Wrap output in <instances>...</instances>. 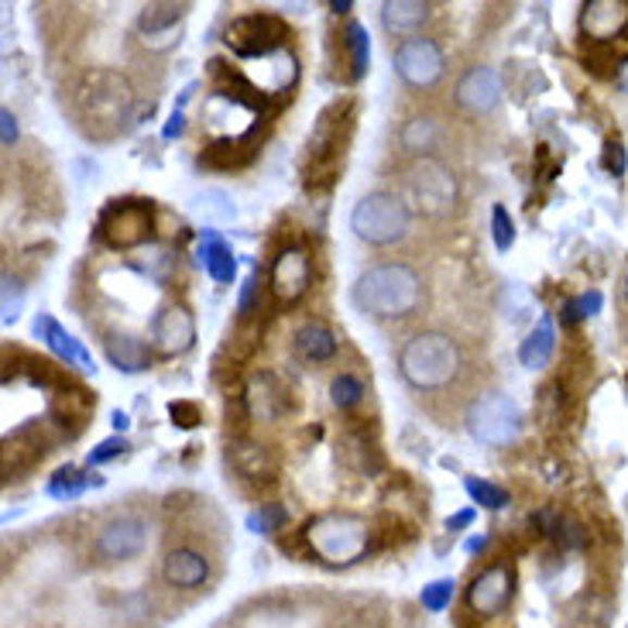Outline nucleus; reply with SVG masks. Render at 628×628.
<instances>
[{"instance_id":"obj_10","label":"nucleus","mask_w":628,"mask_h":628,"mask_svg":"<svg viewBox=\"0 0 628 628\" xmlns=\"http://www.w3.org/2000/svg\"><path fill=\"white\" fill-rule=\"evenodd\" d=\"M289 28L275 14H244L227 28V46L241 59H262L286 46Z\"/></svg>"},{"instance_id":"obj_18","label":"nucleus","mask_w":628,"mask_h":628,"mask_svg":"<svg viewBox=\"0 0 628 628\" xmlns=\"http://www.w3.org/2000/svg\"><path fill=\"white\" fill-rule=\"evenodd\" d=\"M292 392L286 385H281V378L278 375H272V372H262V375H254L251 381H248V409H251V416L254 419H262V423H272V419H278V416H286L289 409H292V399H289Z\"/></svg>"},{"instance_id":"obj_36","label":"nucleus","mask_w":628,"mask_h":628,"mask_svg":"<svg viewBox=\"0 0 628 628\" xmlns=\"http://www.w3.org/2000/svg\"><path fill=\"white\" fill-rule=\"evenodd\" d=\"M604 306V296L598 289H588V292H580L574 299H567V306H563V319L567 323H577V319H591L598 316Z\"/></svg>"},{"instance_id":"obj_40","label":"nucleus","mask_w":628,"mask_h":628,"mask_svg":"<svg viewBox=\"0 0 628 628\" xmlns=\"http://www.w3.org/2000/svg\"><path fill=\"white\" fill-rule=\"evenodd\" d=\"M21 306H25V292H21V281L14 275H4V296H0V313H4V323H11L21 316Z\"/></svg>"},{"instance_id":"obj_32","label":"nucleus","mask_w":628,"mask_h":628,"mask_svg":"<svg viewBox=\"0 0 628 628\" xmlns=\"http://www.w3.org/2000/svg\"><path fill=\"white\" fill-rule=\"evenodd\" d=\"M343 49L351 55V79H361L367 73V62H372V41H367V32L357 21H351L343 28Z\"/></svg>"},{"instance_id":"obj_6","label":"nucleus","mask_w":628,"mask_h":628,"mask_svg":"<svg viewBox=\"0 0 628 628\" xmlns=\"http://www.w3.org/2000/svg\"><path fill=\"white\" fill-rule=\"evenodd\" d=\"M409 227H413V210L402 203L399 192H385V189L367 192L351 210V230L364 244H375V248L399 244L405 241Z\"/></svg>"},{"instance_id":"obj_43","label":"nucleus","mask_w":628,"mask_h":628,"mask_svg":"<svg viewBox=\"0 0 628 628\" xmlns=\"http://www.w3.org/2000/svg\"><path fill=\"white\" fill-rule=\"evenodd\" d=\"M254 299H258V275H248V278H244V289H241V302H237L241 316L258 313V310H254Z\"/></svg>"},{"instance_id":"obj_15","label":"nucleus","mask_w":628,"mask_h":628,"mask_svg":"<svg viewBox=\"0 0 628 628\" xmlns=\"http://www.w3.org/2000/svg\"><path fill=\"white\" fill-rule=\"evenodd\" d=\"M310 281H313V262H310V251L306 248H281L275 265H272V292L278 302H299L302 296L310 292Z\"/></svg>"},{"instance_id":"obj_14","label":"nucleus","mask_w":628,"mask_h":628,"mask_svg":"<svg viewBox=\"0 0 628 628\" xmlns=\"http://www.w3.org/2000/svg\"><path fill=\"white\" fill-rule=\"evenodd\" d=\"M151 343L155 351H162L165 357L186 354L192 343H197V319L179 302H168L155 316H151Z\"/></svg>"},{"instance_id":"obj_30","label":"nucleus","mask_w":628,"mask_h":628,"mask_svg":"<svg viewBox=\"0 0 628 628\" xmlns=\"http://www.w3.org/2000/svg\"><path fill=\"white\" fill-rule=\"evenodd\" d=\"M103 478L93 470H76V467H62L55 478L49 481V494L59 498V502H73V498H79L83 491L90 488H100Z\"/></svg>"},{"instance_id":"obj_23","label":"nucleus","mask_w":628,"mask_h":628,"mask_svg":"<svg viewBox=\"0 0 628 628\" xmlns=\"http://www.w3.org/2000/svg\"><path fill=\"white\" fill-rule=\"evenodd\" d=\"M230 464L234 470L241 474L248 481H258V485H272L275 474H278V461L272 457V450L254 443V440H237L230 443Z\"/></svg>"},{"instance_id":"obj_41","label":"nucleus","mask_w":628,"mask_h":628,"mask_svg":"<svg viewBox=\"0 0 628 628\" xmlns=\"http://www.w3.org/2000/svg\"><path fill=\"white\" fill-rule=\"evenodd\" d=\"M124 450H127V440L111 437V440H103V443H97V447L90 450V457H86V464L97 467V464H106V461H117Z\"/></svg>"},{"instance_id":"obj_52","label":"nucleus","mask_w":628,"mask_h":628,"mask_svg":"<svg viewBox=\"0 0 628 628\" xmlns=\"http://www.w3.org/2000/svg\"><path fill=\"white\" fill-rule=\"evenodd\" d=\"M621 296H625V306H628V272H625V281H621Z\"/></svg>"},{"instance_id":"obj_9","label":"nucleus","mask_w":628,"mask_h":628,"mask_svg":"<svg viewBox=\"0 0 628 628\" xmlns=\"http://www.w3.org/2000/svg\"><path fill=\"white\" fill-rule=\"evenodd\" d=\"M392 66L405 86H413V90H429V86H437L443 79L447 59H443V49L437 46V41L426 38V35H416L395 49Z\"/></svg>"},{"instance_id":"obj_24","label":"nucleus","mask_w":628,"mask_h":628,"mask_svg":"<svg viewBox=\"0 0 628 628\" xmlns=\"http://www.w3.org/2000/svg\"><path fill=\"white\" fill-rule=\"evenodd\" d=\"M103 354L124 375H141L151 364V348L141 337H131V334H111L103 340Z\"/></svg>"},{"instance_id":"obj_12","label":"nucleus","mask_w":628,"mask_h":628,"mask_svg":"<svg viewBox=\"0 0 628 628\" xmlns=\"http://www.w3.org/2000/svg\"><path fill=\"white\" fill-rule=\"evenodd\" d=\"M148 547V526L135 515H117L111 523H103L93 539V556L100 563H124L135 560Z\"/></svg>"},{"instance_id":"obj_17","label":"nucleus","mask_w":628,"mask_h":628,"mask_svg":"<svg viewBox=\"0 0 628 628\" xmlns=\"http://www.w3.org/2000/svg\"><path fill=\"white\" fill-rule=\"evenodd\" d=\"M580 32L588 41H615L628 32V0H588L580 8Z\"/></svg>"},{"instance_id":"obj_31","label":"nucleus","mask_w":628,"mask_h":628,"mask_svg":"<svg viewBox=\"0 0 628 628\" xmlns=\"http://www.w3.org/2000/svg\"><path fill=\"white\" fill-rule=\"evenodd\" d=\"M254 155V148H248V141L241 138H224L203 151V162L213 168H241L248 159Z\"/></svg>"},{"instance_id":"obj_1","label":"nucleus","mask_w":628,"mask_h":628,"mask_svg":"<svg viewBox=\"0 0 628 628\" xmlns=\"http://www.w3.org/2000/svg\"><path fill=\"white\" fill-rule=\"evenodd\" d=\"M357 310L372 319H405L423 302V278L402 262H385L367 268L354 286Z\"/></svg>"},{"instance_id":"obj_2","label":"nucleus","mask_w":628,"mask_h":628,"mask_svg":"<svg viewBox=\"0 0 628 628\" xmlns=\"http://www.w3.org/2000/svg\"><path fill=\"white\" fill-rule=\"evenodd\" d=\"M135 111V86L117 70H93L76 86V114L86 131L97 138H114Z\"/></svg>"},{"instance_id":"obj_42","label":"nucleus","mask_w":628,"mask_h":628,"mask_svg":"<svg viewBox=\"0 0 628 628\" xmlns=\"http://www.w3.org/2000/svg\"><path fill=\"white\" fill-rule=\"evenodd\" d=\"M168 416L176 419L183 429H192V426L200 423V409L192 405V402H172V405H168Z\"/></svg>"},{"instance_id":"obj_7","label":"nucleus","mask_w":628,"mask_h":628,"mask_svg":"<svg viewBox=\"0 0 628 628\" xmlns=\"http://www.w3.org/2000/svg\"><path fill=\"white\" fill-rule=\"evenodd\" d=\"M523 405L505 392H485L478 395L464 413V426L470 432V440H478L485 447H508L523 432Z\"/></svg>"},{"instance_id":"obj_11","label":"nucleus","mask_w":628,"mask_h":628,"mask_svg":"<svg viewBox=\"0 0 628 628\" xmlns=\"http://www.w3.org/2000/svg\"><path fill=\"white\" fill-rule=\"evenodd\" d=\"M343 131H348V121H343L340 103H337L319 117L316 131L310 138V183L313 186L334 179V172L343 159V138H348Z\"/></svg>"},{"instance_id":"obj_5","label":"nucleus","mask_w":628,"mask_h":628,"mask_svg":"<svg viewBox=\"0 0 628 628\" xmlns=\"http://www.w3.org/2000/svg\"><path fill=\"white\" fill-rule=\"evenodd\" d=\"M399 197L413 213L429 216V221H440V216H447L453 206H457L461 186H457V176H453L450 165L426 155V159H416L402 172Z\"/></svg>"},{"instance_id":"obj_44","label":"nucleus","mask_w":628,"mask_h":628,"mask_svg":"<svg viewBox=\"0 0 628 628\" xmlns=\"http://www.w3.org/2000/svg\"><path fill=\"white\" fill-rule=\"evenodd\" d=\"M604 165H608L612 176H621V172H625V148L618 141H608V151H604Z\"/></svg>"},{"instance_id":"obj_28","label":"nucleus","mask_w":628,"mask_h":628,"mask_svg":"<svg viewBox=\"0 0 628 628\" xmlns=\"http://www.w3.org/2000/svg\"><path fill=\"white\" fill-rule=\"evenodd\" d=\"M399 141L405 151H413V155L426 159L432 148H437L440 141V124L432 121L429 114H416V117H409L402 124V131H399Z\"/></svg>"},{"instance_id":"obj_16","label":"nucleus","mask_w":628,"mask_h":628,"mask_svg":"<svg viewBox=\"0 0 628 628\" xmlns=\"http://www.w3.org/2000/svg\"><path fill=\"white\" fill-rule=\"evenodd\" d=\"M498 100H502V79H498V73L491 66H470L457 79V86H453V103L470 117L491 114Z\"/></svg>"},{"instance_id":"obj_26","label":"nucleus","mask_w":628,"mask_h":628,"mask_svg":"<svg viewBox=\"0 0 628 628\" xmlns=\"http://www.w3.org/2000/svg\"><path fill=\"white\" fill-rule=\"evenodd\" d=\"M337 334L327 327V323H302V327L296 330L292 337V351L299 361H306V364H323V361H330L337 354Z\"/></svg>"},{"instance_id":"obj_29","label":"nucleus","mask_w":628,"mask_h":628,"mask_svg":"<svg viewBox=\"0 0 628 628\" xmlns=\"http://www.w3.org/2000/svg\"><path fill=\"white\" fill-rule=\"evenodd\" d=\"M52 416L66 426V423H73V426H83L86 419L93 416V399H90V392H83V388H62V392L52 399Z\"/></svg>"},{"instance_id":"obj_46","label":"nucleus","mask_w":628,"mask_h":628,"mask_svg":"<svg viewBox=\"0 0 628 628\" xmlns=\"http://www.w3.org/2000/svg\"><path fill=\"white\" fill-rule=\"evenodd\" d=\"M474 515H478V508H464V512H457V515H450V518H447V532H457V529L470 526Z\"/></svg>"},{"instance_id":"obj_34","label":"nucleus","mask_w":628,"mask_h":628,"mask_svg":"<svg viewBox=\"0 0 628 628\" xmlns=\"http://www.w3.org/2000/svg\"><path fill=\"white\" fill-rule=\"evenodd\" d=\"M464 491L470 494L474 505H481L488 512H502L508 505V491L485 481V478H464Z\"/></svg>"},{"instance_id":"obj_20","label":"nucleus","mask_w":628,"mask_h":628,"mask_svg":"<svg viewBox=\"0 0 628 628\" xmlns=\"http://www.w3.org/2000/svg\"><path fill=\"white\" fill-rule=\"evenodd\" d=\"M35 337L46 340V348H49L59 361H66V367H79V372H86V375L97 372L93 357L86 354L83 343H79L66 327H59V323H55L49 313H41V316L35 319Z\"/></svg>"},{"instance_id":"obj_47","label":"nucleus","mask_w":628,"mask_h":628,"mask_svg":"<svg viewBox=\"0 0 628 628\" xmlns=\"http://www.w3.org/2000/svg\"><path fill=\"white\" fill-rule=\"evenodd\" d=\"M183 127H186V117H183V111H172V117H168V124H165V141H172V138H179L183 135Z\"/></svg>"},{"instance_id":"obj_35","label":"nucleus","mask_w":628,"mask_h":628,"mask_svg":"<svg viewBox=\"0 0 628 628\" xmlns=\"http://www.w3.org/2000/svg\"><path fill=\"white\" fill-rule=\"evenodd\" d=\"M289 523V512L281 505H258V512L248 515V529L254 536H272Z\"/></svg>"},{"instance_id":"obj_33","label":"nucleus","mask_w":628,"mask_h":628,"mask_svg":"<svg viewBox=\"0 0 628 628\" xmlns=\"http://www.w3.org/2000/svg\"><path fill=\"white\" fill-rule=\"evenodd\" d=\"M192 206H197V213L203 216V221H213V224H230L237 216V206H234V200L227 197L224 189H203Z\"/></svg>"},{"instance_id":"obj_51","label":"nucleus","mask_w":628,"mask_h":628,"mask_svg":"<svg viewBox=\"0 0 628 628\" xmlns=\"http://www.w3.org/2000/svg\"><path fill=\"white\" fill-rule=\"evenodd\" d=\"M114 426H117V429H127V416H124V413H114Z\"/></svg>"},{"instance_id":"obj_37","label":"nucleus","mask_w":628,"mask_h":628,"mask_svg":"<svg viewBox=\"0 0 628 628\" xmlns=\"http://www.w3.org/2000/svg\"><path fill=\"white\" fill-rule=\"evenodd\" d=\"M361 399H364L361 378H354V375H337V378H334V385H330V402H334L337 409H354Z\"/></svg>"},{"instance_id":"obj_39","label":"nucleus","mask_w":628,"mask_h":628,"mask_svg":"<svg viewBox=\"0 0 628 628\" xmlns=\"http://www.w3.org/2000/svg\"><path fill=\"white\" fill-rule=\"evenodd\" d=\"M491 237H494V248L498 251H508L512 244H515V224H512V213L498 203L494 210H491Z\"/></svg>"},{"instance_id":"obj_4","label":"nucleus","mask_w":628,"mask_h":628,"mask_svg":"<svg viewBox=\"0 0 628 628\" xmlns=\"http://www.w3.org/2000/svg\"><path fill=\"white\" fill-rule=\"evenodd\" d=\"M302 539H306L313 556H319L323 563H330V567H348V563H354L367 553L372 526L351 512H327V515H316L313 523H306Z\"/></svg>"},{"instance_id":"obj_19","label":"nucleus","mask_w":628,"mask_h":628,"mask_svg":"<svg viewBox=\"0 0 628 628\" xmlns=\"http://www.w3.org/2000/svg\"><path fill=\"white\" fill-rule=\"evenodd\" d=\"M210 577V563L203 553L189 550V547H176L168 550L162 560V580L168 588H179V591H197L203 588Z\"/></svg>"},{"instance_id":"obj_49","label":"nucleus","mask_w":628,"mask_h":628,"mask_svg":"<svg viewBox=\"0 0 628 628\" xmlns=\"http://www.w3.org/2000/svg\"><path fill=\"white\" fill-rule=\"evenodd\" d=\"M485 543H488L485 536H474L470 543H467V553H478V550H485Z\"/></svg>"},{"instance_id":"obj_21","label":"nucleus","mask_w":628,"mask_h":628,"mask_svg":"<svg viewBox=\"0 0 628 628\" xmlns=\"http://www.w3.org/2000/svg\"><path fill=\"white\" fill-rule=\"evenodd\" d=\"M183 14H186V8L168 4V0H162V4H145L138 14V32L145 35V46H151V49L172 46V35L179 32Z\"/></svg>"},{"instance_id":"obj_3","label":"nucleus","mask_w":628,"mask_h":628,"mask_svg":"<svg viewBox=\"0 0 628 628\" xmlns=\"http://www.w3.org/2000/svg\"><path fill=\"white\" fill-rule=\"evenodd\" d=\"M461 367L464 354L457 340L443 330H423L409 337L399 351V372L419 392H440V388L453 385L461 378Z\"/></svg>"},{"instance_id":"obj_22","label":"nucleus","mask_w":628,"mask_h":628,"mask_svg":"<svg viewBox=\"0 0 628 628\" xmlns=\"http://www.w3.org/2000/svg\"><path fill=\"white\" fill-rule=\"evenodd\" d=\"M429 14H432V8L426 0H388V4H381V28L388 35L409 41L426 28Z\"/></svg>"},{"instance_id":"obj_25","label":"nucleus","mask_w":628,"mask_h":628,"mask_svg":"<svg viewBox=\"0 0 628 628\" xmlns=\"http://www.w3.org/2000/svg\"><path fill=\"white\" fill-rule=\"evenodd\" d=\"M200 265L206 268V275L216 281V286H230L234 275H237V262H234V251L216 230H203L200 234V248H197Z\"/></svg>"},{"instance_id":"obj_45","label":"nucleus","mask_w":628,"mask_h":628,"mask_svg":"<svg viewBox=\"0 0 628 628\" xmlns=\"http://www.w3.org/2000/svg\"><path fill=\"white\" fill-rule=\"evenodd\" d=\"M0 141H4V148L17 141V117L11 111H0Z\"/></svg>"},{"instance_id":"obj_50","label":"nucleus","mask_w":628,"mask_h":628,"mask_svg":"<svg viewBox=\"0 0 628 628\" xmlns=\"http://www.w3.org/2000/svg\"><path fill=\"white\" fill-rule=\"evenodd\" d=\"M354 4H351V0H334V4H330V11H337V14H348Z\"/></svg>"},{"instance_id":"obj_13","label":"nucleus","mask_w":628,"mask_h":628,"mask_svg":"<svg viewBox=\"0 0 628 628\" xmlns=\"http://www.w3.org/2000/svg\"><path fill=\"white\" fill-rule=\"evenodd\" d=\"M515 594V570L505 563H494V567L481 570L470 580L467 588V608L478 618H494L498 612L508 608V601Z\"/></svg>"},{"instance_id":"obj_38","label":"nucleus","mask_w":628,"mask_h":628,"mask_svg":"<svg viewBox=\"0 0 628 628\" xmlns=\"http://www.w3.org/2000/svg\"><path fill=\"white\" fill-rule=\"evenodd\" d=\"M453 591H457V583H453L450 577H443V580L426 583L423 594H419V601H423V608H426V612H443V608H450Z\"/></svg>"},{"instance_id":"obj_48","label":"nucleus","mask_w":628,"mask_h":628,"mask_svg":"<svg viewBox=\"0 0 628 628\" xmlns=\"http://www.w3.org/2000/svg\"><path fill=\"white\" fill-rule=\"evenodd\" d=\"M618 86H621V90L628 93V59H625L621 66H618Z\"/></svg>"},{"instance_id":"obj_8","label":"nucleus","mask_w":628,"mask_h":628,"mask_svg":"<svg viewBox=\"0 0 628 628\" xmlns=\"http://www.w3.org/2000/svg\"><path fill=\"white\" fill-rule=\"evenodd\" d=\"M151 230H155V216H151V203L145 200H114L97 221V237L117 251L148 244Z\"/></svg>"},{"instance_id":"obj_27","label":"nucleus","mask_w":628,"mask_h":628,"mask_svg":"<svg viewBox=\"0 0 628 628\" xmlns=\"http://www.w3.org/2000/svg\"><path fill=\"white\" fill-rule=\"evenodd\" d=\"M553 351H556V327H553V316H539V323L526 334V340L518 343V364L529 367V372H539V367H547V364H550Z\"/></svg>"}]
</instances>
